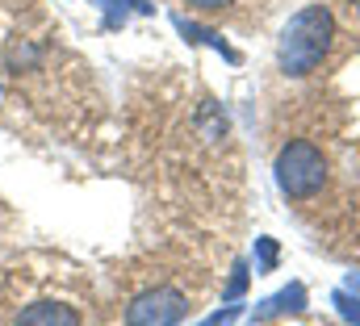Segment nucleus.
Wrapping results in <instances>:
<instances>
[{"instance_id":"nucleus-8","label":"nucleus","mask_w":360,"mask_h":326,"mask_svg":"<svg viewBox=\"0 0 360 326\" xmlns=\"http://www.w3.org/2000/svg\"><path fill=\"white\" fill-rule=\"evenodd\" d=\"M272 268H276V243L256 239V272H272Z\"/></svg>"},{"instance_id":"nucleus-2","label":"nucleus","mask_w":360,"mask_h":326,"mask_svg":"<svg viewBox=\"0 0 360 326\" xmlns=\"http://www.w3.org/2000/svg\"><path fill=\"white\" fill-rule=\"evenodd\" d=\"M327 184V155L319 143L310 138H293L281 147L276 155V188L289 197V201H310L319 197Z\"/></svg>"},{"instance_id":"nucleus-7","label":"nucleus","mask_w":360,"mask_h":326,"mask_svg":"<svg viewBox=\"0 0 360 326\" xmlns=\"http://www.w3.org/2000/svg\"><path fill=\"white\" fill-rule=\"evenodd\" d=\"M302 297H306V293H302V285H293V289H285L281 297L264 301V310H260V314H281V310H297V306H302Z\"/></svg>"},{"instance_id":"nucleus-5","label":"nucleus","mask_w":360,"mask_h":326,"mask_svg":"<svg viewBox=\"0 0 360 326\" xmlns=\"http://www.w3.org/2000/svg\"><path fill=\"white\" fill-rule=\"evenodd\" d=\"M176 25L184 30V34H188V38H201V42H210L214 51H222V55H226L231 63H239V55H235V51H231V46H226V42H222L218 34H210V30H201V25H193V21H184V17H176Z\"/></svg>"},{"instance_id":"nucleus-12","label":"nucleus","mask_w":360,"mask_h":326,"mask_svg":"<svg viewBox=\"0 0 360 326\" xmlns=\"http://www.w3.org/2000/svg\"><path fill=\"white\" fill-rule=\"evenodd\" d=\"M235 318H239V306H226L222 314H214L210 322H201V326H231V322H235Z\"/></svg>"},{"instance_id":"nucleus-13","label":"nucleus","mask_w":360,"mask_h":326,"mask_svg":"<svg viewBox=\"0 0 360 326\" xmlns=\"http://www.w3.org/2000/svg\"><path fill=\"white\" fill-rule=\"evenodd\" d=\"M348 289H360V276H348Z\"/></svg>"},{"instance_id":"nucleus-6","label":"nucleus","mask_w":360,"mask_h":326,"mask_svg":"<svg viewBox=\"0 0 360 326\" xmlns=\"http://www.w3.org/2000/svg\"><path fill=\"white\" fill-rule=\"evenodd\" d=\"M105 8H109V21L117 25V21H126L130 13H151V4L147 0H101Z\"/></svg>"},{"instance_id":"nucleus-3","label":"nucleus","mask_w":360,"mask_h":326,"mask_svg":"<svg viewBox=\"0 0 360 326\" xmlns=\"http://www.w3.org/2000/svg\"><path fill=\"white\" fill-rule=\"evenodd\" d=\"M184 314H188L184 293L172 285H155L126 306V326H176Z\"/></svg>"},{"instance_id":"nucleus-9","label":"nucleus","mask_w":360,"mask_h":326,"mask_svg":"<svg viewBox=\"0 0 360 326\" xmlns=\"http://www.w3.org/2000/svg\"><path fill=\"white\" fill-rule=\"evenodd\" d=\"M335 306H340V314H344V318H352V322L360 326V301H356V297H348V293H335Z\"/></svg>"},{"instance_id":"nucleus-1","label":"nucleus","mask_w":360,"mask_h":326,"mask_svg":"<svg viewBox=\"0 0 360 326\" xmlns=\"http://www.w3.org/2000/svg\"><path fill=\"white\" fill-rule=\"evenodd\" d=\"M335 42V17L323 4H310L302 13L289 17V25L281 30V46H276V63L285 76H310Z\"/></svg>"},{"instance_id":"nucleus-11","label":"nucleus","mask_w":360,"mask_h":326,"mask_svg":"<svg viewBox=\"0 0 360 326\" xmlns=\"http://www.w3.org/2000/svg\"><path fill=\"white\" fill-rule=\"evenodd\" d=\"M188 8H201V13H222L226 4H235V0H184Z\"/></svg>"},{"instance_id":"nucleus-4","label":"nucleus","mask_w":360,"mask_h":326,"mask_svg":"<svg viewBox=\"0 0 360 326\" xmlns=\"http://www.w3.org/2000/svg\"><path fill=\"white\" fill-rule=\"evenodd\" d=\"M17 326H80V310L68 306V301L42 297V301H30L17 314Z\"/></svg>"},{"instance_id":"nucleus-10","label":"nucleus","mask_w":360,"mask_h":326,"mask_svg":"<svg viewBox=\"0 0 360 326\" xmlns=\"http://www.w3.org/2000/svg\"><path fill=\"white\" fill-rule=\"evenodd\" d=\"M248 289V268L243 263H235V276H231V289H226V297H239Z\"/></svg>"}]
</instances>
